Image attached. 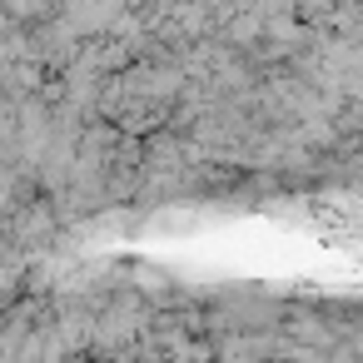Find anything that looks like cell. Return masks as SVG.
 Returning a JSON list of instances; mask_svg holds the SVG:
<instances>
[{
  "mask_svg": "<svg viewBox=\"0 0 363 363\" xmlns=\"http://www.w3.org/2000/svg\"><path fill=\"white\" fill-rule=\"evenodd\" d=\"M60 219H55V204L45 199V194H35L16 219H11V229H6V239H11V249L21 254V259H35V254H45L55 239H60Z\"/></svg>",
  "mask_w": 363,
  "mask_h": 363,
  "instance_id": "1",
  "label": "cell"
},
{
  "mask_svg": "<svg viewBox=\"0 0 363 363\" xmlns=\"http://www.w3.org/2000/svg\"><path fill=\"white\" fill-rule=\"evenodd\" d=\"M35 194H40V189H35V179H30L21 164H6V160H0V219H16Z\"/></svg>",
  "mask_w": 363,
  "mask_h": 363,
  "instance_id": "2",
  "label": "cell"
},
{
  "mask_svg": "<svg viewBox=\"0 0 363 363\" xmlns=\"http://www.w3.org/2000/svg\"><path fill=\"white\" fill-rule=\"evenodd\" d=\"M0 11H6V21L16 26H40L60 11V0H0Z\"/></svg>",
  "mask_w": 363,
  "mask_h": 363,
  "instance_id": "3",
  "label": "cell"
}]
</instances>
